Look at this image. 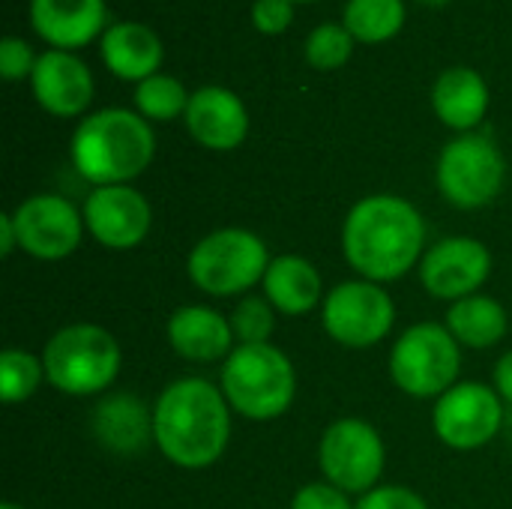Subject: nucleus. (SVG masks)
<instances>
[{
  "mask_svg": "<svg viewBox=\"0 0 512 509\" xmlns=\"http://www.w3.org/2000/svg\"><path fill=\"white\" fill-rule=\"evenodd\" d=\"M426 246V222L420 210L399 195L360 198L342 225V252L351 270L369 282H396L420 267Z\"/></svg>",
  "mask_w": 512,
  "mask_h": 509,
  "instance_id": "f257e3e1",
  "label": "nucleus"
},
{
  "mask_svg": "<svg viewBox=\"0 0 512 509\" xmlns=\"http://www.w3.org/2000/svg\"><path fill=\"white\" fill-rule=\"evenodd\" d=\"M153 441L159 453L186 471L216 465L231 441V405L207 378L168 384L153 405Z\"/></svg>",
  "mask_w": 512,
  "mask_h": 509,
  "instance_id": "f03ea898",
  "label": "nucleus"
},
{
  "mask_svg": "<svg viewBox=\"0 0 512 509\" xmlns=\"http://www.w3.org/2000/svg\"><path fill=\"white\" fill-rule=\"evenodd\" d=\"M72 165L93 186H126L141 177L156 153V135L138 111L102 108L72 135Z\"/></svg>",
  "mask_w": 512,
  "mask_h": 509,
  "instance_id": "7ed1b4c3",
  "label": "nucleus"
},
{
  "mask_svg": "<svg viewBox=\"0 0 512 509\" xmlns=\"http://www.w3.org/2000/svg\"><path fill=\"white\" fill-rule=\"evenodd\" d=\"M219 387L234 414L270 423L282 417L297 396V372L288 354L276 345H237L219 375Z\"/></svg>",
  "mask_w": 512,
  "mask_h": 509,
  "instance_id": "20e7f679",
  "label": "nucleus"
},
{
  "mask_svg": "<svg viewBox=\"0 0 512 509\" xmlns=\"http://www.w3.org/2000/svg\"><path fill=\"white\" fill-rule=\"evenodd\" d=\"M45 381L63 396L105 393L123 366L120 342L99 324L60 327L42 348Z\"/></svg>",
  "mask_w": 512,
  "mask_h": 509,
  "instance_id": "39448f33",
  "label": "nucleus"
},
{
  "mask_svg": "<svg viewBox=\"0 0 512 509\" xmlns=\"http://www.w3.org/2000/svg\"><path fill=\"white\" fill-rule=\"evenodd\" d=\"M267 243L246 228H219L201 237L186 261L189 279L210 297H234L264 282L270 267Z\"/></svg>",
  "mask_w": 512,
  "mask_h": 509,
  "instance_id": "423d86ee",
  "label": "nucleus"
},
{
  "mask_svg": "<svg viewBox=\"0 0 512 509\" xmlns=\"http://www.w3.org/2000/svg\"><path fill=\"white\" fill-rule=\"evenodd\" d=\"M462 369V345L453 339L447 324H414L390 351L393 384L414 399H441L456 387Z\"/></svg>",
  "mask_w": 512,
  "mask_h": 509,
  "instance_id": "0eeeda50",
  "label": "nucleus"
},
{
  "mask_svg": "<svg viewBox=\"0 0 512 509\" xmlns=\"http://www.w3.org/2000/svg\"><path fill=\"white\" fill-rule=\"evenodd\" d=\"M435 180L441 195L453 207L477 210L501 195L507 180V162L489 135L465 132L441 150Z\"/></svg>",
  "mask_w": 512,
  "mask_h": 509,
  "instance_id": "6e6552de",
  "label": "nucleus"
},
{
  "mask_svg": "<svg viewBox=\"0 0 512 509\" xmlns=\"http://www.w3.org/2000/svg\"><path fill=\"white\" fill-rule=\"evenodd\" d=\"M387 447L378 429L360 417H342L330 423L318 444V465L327 483L348 495H366L378 489L384 474Z\"/></svg>",
  "mask_w": 512,
  "mask_h": 509,
  "instance_id": "1a4fd4ad",
  "label": "nucleus"
},
{
  "mask_svg": "<svg viewBox=\"0 0 512 509\" xmlns=\"http://www.w3.org/2000/svg\"><path fill=\"white\" fill-rule=\"evenodd\" d=\"M321 321L333 342L360 351L378 345L393 330L396 303L378 282L348 279L324 297Z\"/></svg>",
  "mask_w": 512,
  "mask_h": 509,
  "instance_id": "9d476101",
  "label": "nucleus"
},
{
  "mask_svg": "<svg viewBox=\"0 0 512 509\" xmlns=\"http://www.w3.org/2000/svg\"><path fill=\"white\" fill-rule=\"evenodd\" d=\"M432 426L450 450H480L495 441L504 426V399L495 387L462 381L435 402Z\"/></svg>",
  "mask_w": 512,
  "mask_h": 509,
  "instance_id": "9b49d317",
  "label": "nucleus"
},
{
  "mask_svg": "<svg viewBox=\"0 0 512 509\" xmlns=\"http://www.w3.org/2000/svg\"><path fill=\"white\" fill-rule=\"evenodd\" d=\"M18 249L39 261H60L81 243L84 213L63 195H30L12 210Z\"/></svg>",
  "mask_w": 512,
  "mask_h": 509,
  "instance_id": "f8f14e48",
  "label": "nucleus"
},
{
  "mask_svg": "<svg viewBox=\"0 0 512 509\" xmlns=\"http://www.w3.org/2000/svg\"><path fill=\"white\" fill-rule=\"evenodd\" d=\"M492 273V252L477 237H444L426 249L420 261V282L438 300H465L480 294Z\"/></svg>",
  "mask_w": 512,
  "mask_h": 509,
  "instance_id": "ddd939ff",
  "label": "nucleus"
},
{
  "mask_svg": "<svg viewBox=\"0 0 512 509\" xmlns=\"http://www.w3.org/2000/svg\"><path fill=\"white\" fill-rule=\"evenodd\" d=\"M84 228L93 234L96 243L105 249H135L144 243L153 225V210L150 201L126 186H96L87 201H84Z\"/></svg>",
  "mask_w": 512,
  "mask_h": 509,
  "instance_id": "4468645a",
  "label": "nucleus"
},
{
  "mask_svg": "<svg viewBox=\"0 0 512 509\" xmlns=\"http://www.w3.org/2000/svg\"><path fill=\"white\" fill-rule=\"evenodd\" d=\"M30 84L36 102L54 117H78L93 102V75L72 51L51 48L39 54Z\"/></svg>",
  "mask_w": 512,
  "mask_h": 509,
  "instance_id": "2eb2a0df",
  "label": "nucleus"
},
{
  "mask_svg": "<svg viewBox=\"0 0 512 509\" xmlns=\"http://www.w3.org/2000/svg\"><path fill=\"white\" fill-rule=\"evenodd\" d=\"M189 135L207 150H234L246 141L249 111L243 99L219 84L198 87L183 114Z\"/></svg>",
  "mask_w": 512,
  "mask_h": 509,
  "instance_id": "dca6fc26",
  "label": "nucleus"
},
{
  "mask_svg": "<svg viewBox=\"0 0 512 509\" xmlns=\"http://www.w3.org/2000/svg\"><path fill=\"white\" fill-rule=\"evenodd\" d=\"M33 30L60 51L90 45L105 27V0H30Z\"/></svg>",
  "mask_w": 512,
  "mask_h": 509,
  "instance_id": "f3484780",
  "label": "nucleus"
},
{
  "mask_svg": "<svg viewBox=\"0 0 512 509\" xmlns=\"http://www.w3.org/2000/svg\"><path fill=\"white\" fill-rule=\"evenodd\" d=\"M168 345L192 363H216L237 348L231 321L210 306L174 309L168 318Z\"/></svg>",
  "mask_w": 512,
  "mask_h": 509,
  "instance_id": "a211bd4d",
  "label": "nucleus"
},
{
  "mask_svg": "<svg viewBox=\"0 0 512 509\" xmlns=\"http://www.w3.org/2000/svg\"><path fill=\"white\" fill-rule=\"evenodd\" d=\"M93 435L105 450L135 456L153 441V408L132 393H111L93 411Z\"/></svg>",
  "mask_w": 512,
  "mask_h": 509,
  "instance_id": "6ab92c4d",
  "label": "nucleus"
},
{
  "mask_svg": "<svg viewBox=\"0 0 512 509\" xmlns=\"http://www.w3.org/2000/svg\"><path fill=\"white\" fill-rule=\"evenodd\" d=\"M99 51H102L105 66L117 78H126V81H144V78L156 75V69L165 57L162 39L147 24H138V21L111 24L102 33Z\"/></svg>",
  "mask_w": 512,
  "mask_h": 509,
  "instance_id": "aec40b11",
  "label": "nucleus"
},
{
  "mask_svg": "<svg viewBox=\"0 0 512 509\" xmlns=\"http://www.w3.org/2000/svg\"><path fill=\"white\" fill-rule=\"evenodd\" d=\"M264 297L282 315L300 318L312 312L324 297L318 267L303 255H276L264 273Z\"/></svg>",
  "mask_w": 512,
  "mask_h": 509,
  "instance_id": "412c9836",
  "label": "nucleus"
},
{
  "mask_svg": "<svg viewBox=\"0 0 512 509\" xmlns=\"http://www.w3.org/2000/svg\"><path fill=\"white\" fill-rule=\"evenodd\" d=\"M432 108L444 126L471 132L474 126L483 123V117L489 111L486 78L468 66H453V69L441 72L432 87Z\"/></svg>",
  "mask_w": 512,
  "mask_h": 509,
  "instance_id": "4be33fe9",
  "label": "nucleus"
},
{
  "mask_svg": "<svg viewBox=\"0 0 512 509\" xmlns=\"http://www.w3.org/2000/svg\"><path fill=\"white\" fill-rule=\"evenodd\" d=\"M507 309L486 294L456 300L447 312V330L465 348H495L507 336Z\"/></svg>",
  "mask_w": 512,
  "mask_h": 509,
  "instance_id": "5701e85b",
  "label": "nucleus"
},
{
  "mask_svg": "<svg viewBox=\"0 0 512 509\" xmlns=\"http://www.w3.org/2000/svg\"><path fill=\"white\" fill-rule=\"evenodd\" d=\"M405 24V0H348L345 27L357 42L378 45L393 39Z\"/></svg>",
  "mask_w": 512,
  "mask_h": 509,
  "instance_id": "b1692460",
  "label": "nucleus"
},
{
  "mask_svg": "<svg viewBox=\"0 0 512 509\" xmlns=\"http://www.w3.org/2000/svg\"><path fill=\"white\" fill-rule=\"evenodd\" d=\"M192 93H186L183 81L174 75H150L135 87V108L144 120H174L189 108Z\"/></svg>",
  "mask_w": 512,
  "mask_h": 509,
  "instance_id": "393cba45",
  "label": "nucleus"
},
{
  "mask_svg": "<svg viewBox=\"0 0 512 509\" xmlns=\"http://www.w3.org/2000/svg\"><path fill=\"white\" fill-rule=\"evenodd\" d=\"M42 381H45L42 357H33L30 351L21 348H6L0 354V396L6 405L27 402Z\"/></svg>",
  "mask_w": 512,
  "mask_h": 509,
  "instance_id": "a878e982",
  "label": "nucleus"
},
{
  "mask_svg": "<svg viewBox=\"0 0 512 509\" xmlns=\"http://www.w3.org/2000/svg\"><path fill=\"white\" fill-rule=\"evenodd\" d=\"M228 321H231L237 345H267L276 330V309L270 306L267 297L249 294V297H240Z\"/></svg>",
  "mask_w": 512,
  "mask_h": 509,
  "instance_id": "bb28decb",
  "label": "nucleus"
},
{
  "mask_svg": "<svg viewBox=\"0 0 512 509\" xmlns=\"http://www.w3.org/2000/svg\"><path fill=\"white\" fill-rule=\"evenodd\" d=\"M354 36L345 24H318L306 36V63L315 69H339L354 54Z\"/></svg>",
  "mask_w": 512,
  "mask_h": 509,
  "instance_id": "cd10ccee",
  "label": "nucleus"
},
{
  "mask_svg": "<svg viewBox=\"0 0 512 509\" xmlns=\"http://www.w3.org/2000/svg\"><path fill=\"white\" fill-rule=\"evenodd\" d=\"M291 509H354V504L348 501V492L324 480V483H306L303 489H297V495L291 498Z\"/></svg>",
  "mask_w": 512,
  "mask_h": 509,
  "instance_id": "c85d7f7f",
  "label": "nucleus"
},
{
  "mask_svg": "<svg viewBox=\"0 0 512 509\" xmlns=\"http://www.w3.org/2000/svg\"><path fill=\"white\" fill-rule=\"evenodd\" d=\"M354 509H429V504L402 486H378L366 495H360V501L354 504Z\"/></svg>",
  "mask_w": 512,
  "mask_h": 509,
  "instance_id": "c756f323",
  "label": "nucleus"
},
{
  "mask_svg": "<svg viewBox=\"0 0 512 509\" xmlns=\"http://www.w3.org/2000/svg\"><path fill=\"white\" fill-rule=\"evenodd\" d=\"M36 57L30 51V45L18 36H6L0 42V75L6 81H18L24 75H33Z\"/></svg>",
  "mask_w": 512,
  "mask_h": 509,
  "instance_id": "7c9ffc66",
  "label": "nucleus"
},
{
  "mask_svg": "<svg viewBox=\"0 0 512 509\" xmlns=\"http://www.w3.org/2000/svg\"><path fill=\"white\" fill-rule=\"evenodd\" d=\"M291 18H294V3L291 0H255V6H252L255 30L270 33V36L288 30Z\"/></svg>",
  "mask_w": 512,
  "mask_h": 509,
  "instance_id": "2f4dec72",
  "label": "nucleus"
},
{
  "mask_svg": "<svg viewBox=\"0 0 512 509\" xmlns=\"http://www.w3.org/2000/svg\"><path fill=\"white\" fill-rule=\"evenodd\" d=\"M495 390L507 405H512V351H507L495 366Z\"/></svg>",
  "mask_w": 512,
  "mask_h": 509,
  "instance_id": "473e14b6",
  "label": "nucleus"
},
{
  "mask_svg": "<svg viewBox=\"0 0 512 509\" xmlns=\"http://www.w3.org/2000/svg\"><path fill=\"white\" fill-rule=\"evenodd\" d=\"M12 249H18V234L12 225V213L0 216V255H12Z\"/></svg>",
  "mask_w": 512,
  "mask_h": 509,
  "instance_id": "72a5a7b5",
  "label": "nucleus"
},
{
  "mask_svg": "<svg viewBox=\"0 0 512 509\" xmlns=\"http://www.w3.org/2000/svg\"><path fill=\"white\" fill-rule=\"evenodd\" d=\"M417 3H423V6H444V3H450V0H417Z\"/></svg>",
  "mask_w": 512,
  "mask_h": 509,
  "instance_id": "f704fd0d",
  "label": "nucleus"
},
{
  "mask_svg": "<svg viewBox=\"0 0 512 509\" xmlns=\"http://www.w3.org/2000/svg\"><path fill=\"white\" fill-rule=\"evenodd\" d=\"M0 509H27V507H21V504H15V501H6V504H0Z\"/></svg>",
  "mask_w": 512,
  "mask_h": 509,
  "instance_id": "c9c22d12",
  "label": "nucleus"
},
{
  "mask_svg": "<svg viewBox=\"0 0 512 509\" xmlns=\"http://www.w3.org/2000/svg\"><path fill=\"white\" fill-rule=\"evenodd\" d=\"M291 3H312V0H291Z\"/></svg>",
  "mask_w": 512,
  "mask_h": 509,
  "instance_id": "e433bc0d",
  "label": "nucleus"
}]
</instances>
